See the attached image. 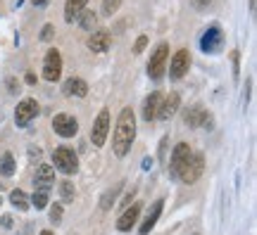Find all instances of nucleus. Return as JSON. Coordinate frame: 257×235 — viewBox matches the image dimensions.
Returning a JSON list of instances; mask_svg holds the SVG:
<instances>
[{"instance_id": "6ab92c4d", "label": "nucleus", "mask_w": 257, "mask_h": 235, "mask_svg": "<svg viewBox=\"0 0 257 235\" xmlns=\"http://www.w3.org/2000/svg\"><path fill=\"white\" fill-rule=\"evenodd\" d=\"M160 102H162V93H150L146 98V102H143V119L146 121H153V119H157V109H160Z\"/></svg>"}, {"instance_id": "1a4fd4ad", "label": "nucleus", "mask_w": 257, "mask_h": 235, "mask_svg": "<svg viewBox=\"0 0 257 235\" xmlns=\"http://www.w3.org/2000/svg\"><path fill=\"white\" fill-rule=\"evenodd\" d=\"M107 133H110V112H107V109H100V114L93 121V128H91L93 145H95V147H102L105 140H107Z\"/></svg>"}, {"instance_id": "412c9836", "label": "nucleus", "mask_w": 257, "mask_h": 235, "mask_svg": "<svg viewBox=\"0 0 257 235\" xmlns=\"http://www.w3.org/2000/svg\"><path fill=\"white\" fill-rule=\"evenodd\" d=\"M121 188H124V181L121 183H114L112 188H107L105 192H102V197H100V209H112V204L117 202V197H119V192H121Z\"/></svg>"}, {"instance_id": "f3484780", "label": "nucleus", "mask_w": 257, "mask_h": 235, "mask_svg": "<svg viewBox=\"0 0 257 235\" xmlns=\"http://www.w3.org/2000/svg\"><path fill=\"white\" fill-rule=\"evenodd\" d=\"M138 214H141V204H131V207H126V211L121 214V218L117 221V230H121V233H128L131 228L136 226L138 221Z\"/></svg>"}, {"instance_id": "c03bdc74", "label": "nucleus", "mask_w": 257, "mask_h": 235, "mask_svg": "<svg viewBox=\"0 0 257 235\" xmlns=\"http://www.w3.org/2000/svg\"><path fill=\"white\" fill-rule=\"evenodd\" d=\"M0 204H3V199H0Z\"/></svg>"}, {"instance_id": "f8f14e48", "label": "nucleus", "mask_w": 257, "mask_h": 235, "mask_svg": "<svg viewBox=\"0 0 257 235\" xmlns=\"http://www.w3.org/2000/svg\"><path fill=\"white\" fill-rule=\"evenodd\" d=\"M191 152H193V150H191V145H188V143H179L174 147V152H172V164H169V176H172V178H176V176H179L181 166L188 162Z\"/></svg>"}, {"instance_id": "7c9ffc66", "label": "nucleus", "mask_w": 257, "mask_h": 235, "mask_svg": "<svg viewBox=\"0 0 257 235\" xmlns=\"http://www.w3.org/2000/svg\"><path fill=\"white\" fill-rule=\"evenodd\" d=\"M53 36H55V27H53V24H46L43 31H41V41H50Z\"/></svg>"}, {"instance_id": "9d476101", "label": "nucleus", "mask_w": 257, "mask_h": 235, "mask_svg": "<svg viewBox=\"0 0 257 235\" xmlns=\"http://www.w3.org/2000/svg\"><path fill=\"white\" fill-rule=\"evenodd\" d=\"M188 67H191V53H188V48L176 50L174 57H172V62H169V79H174L176 81V79L186 76Z\"/></svg>"}, {"instance_id": "20e7f679", "label": "nucleus", "mask_w": 257, "mask_h": 235, "mask_svg": "<svg viewBox=\"0 0 257 235\" xmlns=\"http://www.w3.org/2000/svg\"><path fill=\"white\" fill-rule=\"evenodd\" d=\"M167 60H169V43H160L150 55V62H148V76L150 79H162V74L167 69Z\"/></svg>"}, {"instance_id": "f257e3e1", "label": "nucleus", "mask_w": 257, "mask_h": 235, "mask_svg": "<svg viewBox=\"0 0 257 235\" xmlns=\"http://www.w3.org/2000/svg\"><path fill=\"white\" fill-rule=\"evenodd\" d=\"M136 138V117H134V109L124 107L121 109L119 119H117V126H114V136H112V150L117 157H126L131 145Z\"/></svg>"}, {"instance_id": "72a5a7b5", "label": "nucleus", "mask_w": 257, "mask_h": 235, "mask_svg": "<svg viewBox=\"0 0 257 235\" xmlns=\"http://www.w3.org/2000/svg\"><path fill=\"white\" fill-rule=\"evenodd\" d=\"M250 88H252V79H248L245 81V98H243V102L248 105V100H250Z\"/></svg>"}, {"instance_id": "ddd939ff", "label": "nucleus", "mask_w": 257, "mask_h": 235, "mask_svg": "<svg viewBox=\"0 0 257 235\" xmlns=\"http://www.w3.org/2000/svg\"><path fill=\"white\" fill-rule=\"evenodd\" d=\"M181 107V98H179V93H169L167 98H162L160 102V109H157V119H162V121H169V119L176 114V109Z\"/></svg>"}, {"instance_id": "4468645a", "label": "nucleus", "mask_w": 257, "mask_h": 235, "mask_svg": "<svg viewBox=\"0 0 257 235\" xmlns=\"http://www.w3.org/2000/svg\"><path fill=\"white\" fill-rule=\"evenodd\" d=\"M34 185H36V190H46V192H50V188L55 185V169H53L50 164H41V166L36 169Z\"/></svg>"}, {"instance_id": "f704fd0d", "label": "nucleus", "mask_w": 257, "mask_h": 235, "mask_svg": "<svg viewBox=\"0 0 257 235\" xmlns=\"http://www.w3.org/2000/svg\"><path fill=\"white\" fill-rule=\"evenodd\" d=\"M167 145H169V138H162V145H160V157L165 159V152H167Z\"/></svg>"}, {"instance_id": "b1692460", "label": "nucleus", "mask_w": 257, "mask_h": 235, "mask_svg": "<svg viewBox=\"0 0 257 235\" xmlns=\"http://www.w3.org/2000/svg\"><path fill=\"white\" fill-rule=\"evenodd\" d=\"M48 199H50V192H46V190H36V192L29 197V204H31V207H36V209H46Z\"/></svg>"}, {"instance_id": "a878e982", "label": "nucleus", "mask_w": 257, "mask_h": 235, "mask_svg": "<svg viewBox=\"0 0 257 235\" xmlns=\"http://www.w3.org/2000/svg\"><path fill=\"white\" fill-rule=\"evenodd\" d=\"M60 197H62V202H74V197H76V188H74L72 181L60 183Z\"/></svg>"}, {"instance_id": "473e14b6", "label": "nucleus", "mask_w": 257, "mask_h": 235, "mask_svg": "<svg viewBox=\"0 0 257 235\" xmlns=\"http://www.w3.org/2000/svg\"><path fill=\"white\" fill-rule=\"evenodd\" d=\"M8 86H10L8 91H10V93H12V95H15V93H17V91H19V83H17V81H15V79H8Z\"/></svg>"}, {"instance_id": "6e6552de", "label": "nucleus", "mask_w": 257, "mask_h": 235, "mask_svg": "<svg viewBox=\"0 0 257 235\" xmlns=\"http://www.w3.org/2000/svg\"><path fill=\"white\" fill-rule=\"evenodd\" d=\"M221 46H224V31H221V27H217V24H212V27L205 29V34H202L200 38V48L202 53H219Z\"/></svg>"}, {"instance_id": "37998d69", "label": "nucleus", "mask_w": 257, "mask_h": 235, "mask_svg": "<svg viewBox=\"0 0 257 235\" xmlns=\"http://www.w3.org/2000/svg\"><path fill=\"white\" fill-rule=\"evenodd\" d=\"M250 10H252V12H255V0H250Z\"/></svg>"}, {"instance_id": "a19ab883", "label": "nucleus", "mask_w": 257, "mask_h": 235, "mask_svg": "<svg viewBox=\"0 0 257 235\" xmlns=\"http://www.w3.org/2000/svg\"><path fill=\"white\" fill-rule=\"evenodd\" d=\"M31 3H34V5H36V8H41V5H46L48 0H31Z\"/></svg>"}, {"instance_id": "cd10ccee", "label": "nucleus", "mask_w": 257, "mask_h": 235, "mask_svg": "<svg viewBox=\"0 0 257 235\" xmlns=\"http://www.w3.org/2000/svg\"><path fill=\"white\" fill-rule=\"evenodd\" d=\"M50 223H62V204L60 202H55L53 207H50Z\"/></svg>"}, {"instance_id": "39448f33", "label": "nucleus", "mask_w": 257, "mask_h": 235, "mask_svg": "<svg viewBox=\"0 0 257 235\" xmlns=\"http://www.w3.org/2000/svg\"><path fill=\"white\" fill-rule=\"evenodd\" d=\"M184 121H186V126H191V128H212L214 126V117H212L202 105H193V107L186 109Z\"/></svg>"}, {"instance_id": "58836bf2", "label": "nucleus", "mask_w": 257, "mask_h": 235, "mask_svg": "<svg viewBox=\"0 0 257 235\" xmlns=\"http://www.w3.org/2000/svg\"><path fill=\"white\" fill-rule=\"evenodd\" d=\"M24 81H27L29 86H34V83H36V76H34V74H27V76H24Z\"/></svg>"}, {"instance_id": "79ce46f5", "label": "nucleus", "mask_w": 257, "mask_h": 235, "mask_svg": "<svg viewBox=\"0 0 257 235\" xmlns=\"http://www.w3.org/2000/svg\"><path fill=\"white\" fill-rule=\"evenodd\" d=\"M41 235H53V230H41Z\"/></svg>"}, {"instance_id": "c85d7f7f", "label": "nucleus", "mask_w": 257, "mask_h": 235, "mask_svg": "<svg viewBox=\"0 0 257 235\" xmlns=\"http://www.w3.org/2000/svg\"><path fill=\"white\" fill-rule=\"evenodd\" d=\"M231 62H233V79H238L240 76V53L238 50L231 53Z\"/></svg>"}, {"instance_id": "aec40b11", "label": "nucleus", "mask_w": 257, "mask_h": 235, "mask_svg": "<svg viewBox=\"0 0 257 235\" xmlns=\"http://www.w3.org/2000/svg\"><path fill=\"white\" fill-rule=\"evenodd\" d=\"M86 5H88V0H67V3H64V22H67V24L76 22L79 15L86 10Z\"/></svg>"}, {"instance_id": "0eeeda50", "label": "nucleus", "mask_w": 257, "mask_h": 235, "mask_svg": "<svg viewBox=\"0 0 257 235\" xmlns=\"http://www.w3.org/2000/svg\"><path fill=\"white\" fill-rule=\"evenodd\" d=\"M38 102L34 98H24L22 102L17 105V109H15V124H17L19 128H24L31 124V119L38 117Z\"/></svg>"}, {"instance_id": "4be33fe9", "label": "nucleus", "mask_w": 257, "mask_h": 235, "mask_svg": "<svg viewBox=\"0 0 257 235\" xmlns=\"http://www.w3.org/2000/svg\"><path fill=\"white\" fill-rule=\"evenodd\" d=\"M10 202H12V207L19 209V211H27V209L31 207L24 190H12V192H10Z\"/></svg>"}, {"instance_id": "dca6fc26", "label": "nucleus", "mask_w": 257, "mask_h": 235, "mask_svg": "<svg viewBox=\"0 0 257 235\" xmlns=\"http://www.w3.org/2000/svg\"><path fill=\"white\" fill-rule=\"evenodd\" d=\"M62 93L67 98H86L88 95V83L79 79V76H72V79H67L62 86Z\"/></svg>"}, {"instance_id": "ea45409f", "label": "nucleus", "mask_w": 257, "mask_h": 235, "mask_svg": "<svg viewBox=\"0 0 257 235\" xmlns=\"http://www.w3.org/2000/svg\"><path fill=\"white\" fill-rule=\"evenodd\" d=\"M3 226H5V228H12V218H10V216H3Z\"/></svg>"}, {"instance_id": "9b49d317", "label": "nucleus", "mask_w": 257, "mask_h": 235, "mask_svg": "<svg viewBox=\"0 0 257 235\" xmlns=\"http://www.w3.org/2000/svg\"><path fill=\"white\" fill-rule=\"evenodd\" d=\"M53 128L60 138H74L79 133V121L72 114H55L53 119Z\"/></svg>"}, {"instance_id": "5701e85b", "label": "nucleus", "mask_w": 257, "mask_h": 235, "mask_svg": "<svg viewBox=\"0 0 257 235\" xmlns=\"http://www.w3.org/2000/svg\"><path fill=\"white\" fill-rule=\"evenodd\" d=\"M15 169H17V164H15V157H12L10 152H5V154H3V159H0V173L10 178V176H15Z\"/></svg>"}, {"instance_id": "bb28decb", "label": "nucleus", "mask_w": 257, "mask_h": 235, "mask_svg": "<svg viewBox=\"0 0 257 235\" xmlns=\"http://www.w3.org/2000/svg\"><path fill=\"white\" fill-rule=\"evenodd\" d=\"M119 8H121V0H102L100 10H102V15H105V17H112Z\"/></svg>"}, {"instance_id": "a211bd4d", "label": "nucleus", "mask_w": 257, "mask_h": 235, "mask_svg": "<svg viewBox=\"0 0 257 235\" xmlns=\"http://www.w3.org/2000/svg\"><path fill=\"white\" fill-rule=\"evenodd\" d=\"M110 46H112V36L107 31H95L88 38V50H93V53H107Z\"/></svg>"}, {"instance_id": "2f4dec72", "label": "nucleus", "mask_w": 257, "mask_h": 235, "mask_svg": "<svg viewBox=\"0 0 257 235\" xmlns=\"http://www.w3.org/2000/svg\"><path fill=\"white\" fill-rule=\"evenodd\" d=\"M134 195H136V188H131V192H128L124 199H121V207H128V204L134 202Z\"/></svg>"}, {"instance_id": "e433bc0d", "label": "nucleus", "mask_w": 257, "mask_h": 235, "mask_svg": "<svg viewBox=\"0 0 257 235\" xmlns=\"http://www.w3.org/2000/svg\"><path fill=\"white\" fill-rule=\"evenodd\" d=\"M210 3L212 0H193V5H195V8H207Z\"/></svg>"}, {"instance_id": "393cba45", "label": "nucleus", "mask_w": 257, "mask_h": 235, "mask_svg": "<svg viewBox=\"0 0 257 235\" xmlns=\"http://www.w3.org/2000/svg\"><path fill=\"white\" fill-rule=\"evenodd\" d=\"M79 24H81V29H86V31H93V27L98 24L95 12H91V10H83L81 15H79Z\"/></svg>"}, {"instance_id": "f03ea898", "label": "nucleus", "mask_w": 257, "mask_h": 235, "mask_svg": "<svg viewBox=\"0 0 257 235\" xmlns=\"http://www.w3.org/2000/svg\"><path fill=\"white\" fill-rule=\"evenodd\" d=\"M202 171H205V157H202V152H191L188 162L181 166V171H179L176 178L181 183H186V185H191V183H195L200 178Z\"/></svg>"}, {"instance_id": "c756f323", "label": "nucleus", "mask_w": 257, "mask_h": 235, "mask_svg": "<svg viewBox=\"0 0 257 235\" xmlns=\"http://www.w3.org/2000/svg\"><path fill=\"white\" fill-rule=\"evenodd\" d=\"M146 46H148V36H138L136 38V43H134V53H143L146 50Z\"/></svg>"}, {"instance_id": "c9c22d12", "label": "nucleus", "mask_w": 257, "mask_h": 235, "mask_svg": "<svg viewBox=\"0 0 257 235\" xmlns=\"http://www.w3.org/2000/svg\"><path fill=\"white\" fill-rule=\"evenodd\" d=\"M29 159H31V162H34V159H41V150H29Z\"/></svg>"}, {"instance_id": "4c0bfd02", "label": "nucleus", "mask_w": 257, "mask_h": 235, "mask_svg": "<svg viewBox=\"0 0 257 235\" xmlns=\"http://www.w3.org/2000/svg\"><path fill=\"white\" fill-rule=\"evenodd\" d=\"M141 166H143V171H148V169L153 166V159H150V157H146V159H143V164H141Z\"/></svg>"}, {"instance_id": "423d86ee", "label": "nucleus", "mask_w": 257, "mask_h": 235, "mask_svg": "<svg viewBox=\"0 0 257 235\" xmlns=\"http://www.w3.org/2000/svg\"><path fill=\"white\" fill-rule=\"evenodd\" d=\"M60 76H62V55L57 48H50L46 53V60H43V79L53 83Z\"/></svg>"}, {"instance_id": "7ed1b4c3", "label": "nucleus", "mask_w": 257, "mask_h": 235, "mask_svg": "<svg viewBox=\"0 0 257 235\" xmlns=\"http://www.w3.org/2000/svg\"><path fill=\"white\" fill-rule=\"evenodd\" d=\"M53 164H55L57 171L67 173V176L79 171V157H76V152L72 147H57L53 152Z\"/></svg>"}, {"instance_id": "2eb2a0df", "label": "nucleus", "mask_w": 257, "mask_h": 235, "mask_svg": "<svg viewBox=\"0 0 257 235\" xmlns=\"http://www.w3.org/2000/svg\"><path fill=\"white\" fill-rule=\"evenodd\" d=\"M162 207H165V199H155V202L150 204L146 218H143V223L138 226V233H141V235H148L150 230H153V228H155L157 218H160V214H162Z\"/></svg>"}]
</instances>
